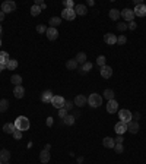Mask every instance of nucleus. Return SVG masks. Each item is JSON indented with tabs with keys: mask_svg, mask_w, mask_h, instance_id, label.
Masks as SVG:
<instances>
[{
	"mask_svg": "<svg viewBox=\"0 0 146 164\" xmlns=\"http://www.w3.org/2000/svg\"><path fill=\"white\" fill-rule=\"evenodd\" d=\"M15 127L21 132H25L29 129V120L25 117V116H19L18 119L15 120Z\"/></svg>",
	"mask_w": 146,
	"mask_h": 164,
	"instance_id": "nucleus-1",
	"label": "nucleus"
},
{
	"mask_svg": "<svg viewBox=\"0 0 146 164\" xmlns=\"http://www.w3.org/2000/svg\"><path fill=\"white\" fill-rule=\"evenodd\" d=\"M88 104L91 105V107H94V109H98V107L102 104V97L99 94L94 92V94H91V95L88 97Z\"/></svg>",
	"mask_w": 146,
	"mask_h": 164,
	"instance_id": "nucleus-2",
	"label": "nucleus"
},
{
	"mask_svg": "<svg viewBox=\"0 0 146 164\" xmlns=\"http://www.w3.org/2000/svg\"><path fill=\"white\" fill-rule=\"evenodd\" d=\"M15 9H16V3L12 2V0H6V2H3V5H2V12L6 15V13H10V12H15Z\"/></svg>",
	"mask_w": 146,
	"mask_h": 164,
	"instance_id": "nucleus-3",
	"label": "nucleus"
},
{
	"mask_svg": "<svg viewBox=\"0 0 146 164\" xmlns=\"http://www.w3.org/2000/svg\"><path fill=\"white\" fill-rule=\"evenodd\" d=\"M118 117H120V122H123V123H129V122H131L133 114H131L130 110L123 109V110H120V112H118Z\"/></svg>",
	"mask_w": 146,
	"mask_h": 164,
	"instance_id": "nucleus-4",
	"label": "nucleus"
},
{
	"mask_svg": "<svg viewBox=\"0 0 146 164\" xmlns=\"http://www.w3.org/2000/svg\"><path fill=\"white\" fill-rule=\"evenodd\" d=\"M51 104L54 105L56 109H58V110H60V109H63V107H64L66 100L61 97V95H54V97H53V100H51Z\"/></svg>",
	"mask_w": 146,
	"mask_h": 164,
	"instance_id": "nucleus-5",
	"label": "nucleus"
},
{
	"mask_svg": "<svg viewBox=\"0 0 146 164\" xmlns=\"http://www.w3.org/2000/svg\"><path fill=\"white\" fill-rule=\"evenodd\" d=\"M61 18L66 19V21H73V19L76 18V12H75V9H63V12H61Z\"/></svg>",
	"mask_w": 146,
	"mask_h": 164,
	"instance_id": "nucleus-6",
	"label": "nucleus"
},
{
	"mask_svg": "<svg viewBox=\"0 0 146 164\" xmlns=\"http://www.w3.org/2000/svg\"><path fill=\"white\" fill-rule=\"evenodd\" d=\"M133 12H134V16H139V18H143V16H146V5H143V3L136 5V6H134V9H133Z\"/></svg>",
	"mask_w": 146,
	"mask_h": 164,
	"instance_id": "nucleus-7",
	"label": "nucleus"
},
{
	"mask_svg": "<svg viewBox=\"0 0 146 164\" xmlns=\"http://www.w3.org/2000/svg\"><path fill=\"white\" fill-rule=\"evenodd\" d=\"M121 16H123L124 21H127V22H131V21L134 19V12H133L131 9L126 8V9H123V10H121Z\"/></svg>",
	"mask_w": 146,
	"mask_h": 164,
	"instance_id": "nucleus-8",
	"label": "nucleus"
},
{
	"mask_svg": "<svg viewBox=\"0 0 146 164\" xmlns=\"http://www.w3.org/2000/svg\"><path fill=\"white\" fill-rule=\"evenodd\" d=\"M107 112H108L109 114L118 112V103H117L116 100H109L108 101V104H107Z\"/></svg>",
	"mask_w": 146,
	"mask_h": 164,
	"instance_id": "nucleus-9",
	"label": "nucleus"
},
{
	"mask_svg": "<svg viewBox=\"0 0 146 164\" xmlns=\"http://www.w3.org/2000/svg\"><path fill=\"white\" fill-rule=\"evenodd\" d=\"M114 130H116L117 135H123L124 132H127V123H123V122H118V123H116Z\"/></svg>",
	"mask_w": 146,
	"mask_h": 164,
	"instance_id": "nucleus-10",
	"label": "nucleus"
},
{
	"mask_svg": "<svg viewBox=\"0 0 146 164\" xmlns=\"http://www.w3.org/2000/svg\"><path fill=\"white\" fill-rule=\"evenodd\" d=\"M139 129H140V127H139V123L136 120H131V122L127 123V130H129L130 134H137Z\"/></svg>",
	"mask_w": 146,
	"mask_h": 164,
	"instance_id": "nucleus-11",
	"label": "nucleus"
},
{
	"mask_svg": "<svg viewBox=\"0 0 146 164\" xmlns=\"http://www.w3.org/2000/svg\"><path fill=\"white\" fill-rule=\"evenodd\" d=\"M45 35H47V38H48L50 41H54V40H57V37H58V31L56 30V28H47Z\"/></svg>",
	"mask_w": 146,
	"mask_h": 164,
	"instance_id": "nucleus-12",
	"label": "nucleus"
},
{
	"mask_svg": "<svg viewBox=\"0 0 146 164\" xmlns=\"http://www.w3.org/2000/svg\"><path fill=\"white\" fill-rule=\"evenodd\" d=\"M86 103H88V98L85 95H82V94L75 97V105H78V107H83Z\"/></svg>",
	"mask_w": 146,
	"mask_h": 164,
	"instance_id": "nucleus-13",
	"label": "nucleus"
},
{
	"mask_svg": "<svg viewBox=\"0 0 146 164\" xmlns=\"http://www.w3.org/2000/svg\"><path fill=\"white\" fill-rule=\"evenodd\" d=\"M111 75H113V69L109 66H102L101 67V76L102 78H105V79H108V78H111Z\"/></svg>",
	"mask_w": 146,
	"mask_h": 164,
	"instance_id": "nucleus-14",
	"label": "nucleus"
},
{
	"mask_svg": "<svg viewBox=\"0 0 146 164\" xmlns=\"http://www.w3.org/2000/svg\"><path fill=\"white\" fill-rule=\"evenodd\" d=\"M50 157H51V155H50V152H48L47 149H43V151L40 152V161H41L43 164L48 163V161H50Z\"/></svg>",
	"mask_w": 146,
	"mask_h": 164,
	"instance_id": "nucleus-15",
	"label": "nucleus"
},
{
	"mask_svg": "<svg viewBox=\"0 0 146 164\" xmlns=\"http://www.w3.org/2000/svg\"><path fill=\"white\" fill-rule=\"evenodd\" d=\"M53 97H54V95H53V92H51V91H44L43 94H41V101H43V103H50L51 100H53Z\"/></svg>",
	"mask_w": 146,
	"mask_h": 164,
	"instance_id": "nucleus-16",
	"label": "nucleus"
},
{
	"mask_svg": "<svg viewBox=\"0 0 146 164\" xmlns=\"http://www.w3.org/2000/svg\"><path fill=\"white\" fill-rule=\"evenodd\" d=\"M75 12H76V15L83 16L88 13V9L85 5H76V6H75Z\"/></svg>",
	"mask_w": 146,
	"mask_h": 164,
	"instance_id": "nucleus-17",
	"label": "nucleus"
},
{
	"mask_svg": "<svg viewBox=\"0 0 146 164\" xmlns=\"http://www.w3.org/2000/svg\"><path fill=\"white\" fill-rule=\"evenodd\" d=\"M104 41H105V43H107V44H116L117 43V37L116 35H114V34H111V32H109V34H105V35H104Z\"/></svg>",
	"mask_w": 146,
	"mask_h": 164,
	"instance_id": "nucleus-18",
	"label": "nucleus"
},
{
	"mask_svg": "<svg viewBox=\"0 0 146 164\" xmlns=\"http://www.w3.org/2000/svg\"><path fill=\"white\" fill-rule=\"evenodd\" d=\"M102 145H104L105 148H114V145H116V141H114L113 138L107 136V138H104V139H102Z\"/></svg>",
	"mask_w": 146,
	"mask_h": 164,
	"instance_id": "nucleus-19",
	"label": "nucleus"
},
{
	"mask_svg": "<svg viewBox=\"0 0 146 164\" xmlns=\"http://www.w3.org/2000/svg\"><path fill=\"white\" fill-rule=\"evenodd\" d=\"M23 94H25V88L22 87V85H18V87H15L13 90V95L16 98H22L23 97Z\"/></svg>",
	"mask_w": 146,
	"mask_h": 164,
	"instance_id": "nucleus-20",
	"label": "nucleus"
},
{
	"mask_svg": "<svg viewBox=\"0 0 146 164\" xmlns=\"http://www.w3.org/2000/svg\"><path fill=\"white\" fill-rule=\"evenodd\" d=\"M9 54L6 52H0V65L3 67H6V65L9 63Z\"/></svg>",
	"mask_w": 146,
	"mask_h": 164,
	"instance_id": "nucleus-21",
	"label": "nucleus"
},
{
	"mask_svg": "<svg viewBox=\"0 0 146 164\" xmlns=\"http://www.w3.org/2000/svg\"><path fill=\"white\" fill-rule=\"evenodd\" d=\"M9 158H10V152H9L7 149H2V151H0V161H2V163H7Z\"/></svg>",
	"mask_w": 146,
	"mask_h": 164,
	"instance_id": "nucleus-22",
	"label": "nucleus"
},
{
	"mask_svg": "<svg viewBox=\"0 0 146 164\" xmlns=\"http://www.w3.org/2000/svg\"><path fill=\"white\" fill-rule=\"evenodd\" d=\"M48 23H50V28H56V27H58V25L61 23V18H58V16H53V18H50Z\"/></svg>",
	"mask_w": 146,
	"mask_h": 164,
	"instance_id": "nucleus-23",
	"label": "nucleus"
},
{
	"mask_svg": "<svg viewBox=\"0 0 146 164\" xmlns=\"http://www.w3.org/2000/svg\"><path fill=\"white\" fill-rule=\"evenodd\" d=\"M15 130H16L15 123H6V125L3 126V132H5V134H12V135H13Z\"/></svg>",
	"mask_w": 146,
	"mask_h": 164,
	"instance_id": "nucleus-24",
	"label": "nucleus"
},
{
	"mask_svg": "<svg viewBox=\"0 0 146 164\" xmlns=\"http://www.w3.org/2000/svg\"><path fill=\"white\" fill-rule=\"evenodd\" d=\"M75 60L78 62V65H79V63H80V65H83V63L86 62V54H85L83 52L78 53V54H76V57H75Z\"/></svg>",
	"mask_w": 146,
	"mask_h": 164,
	"instance_id": "nucleus-25",
	"label": "nucleus"
},
{
	"mask_svg": "<svg viewBox=\"0 0 146 164\" xmlns=\"http://www.w3.org/2000/svg\"><path fill=\"white\" fill-rule=\"evenodd\" d=\"M120 16H121V12H120L118 9H111V10H109V18H111L113 21H117Z\"/></svg>",
	"mask_w": 146,
	"mask_h": 164,
	"instance_id": "nucleus-26",
	"label": "nucleus"
},
{
	"mask_svg": "<svg viewBox=\"0 0 146 164\" xmlns=\"http://www.w3.org/2000/svg\"><path fill=\"white\" fill-rule=\"evenodd\" d=\"M66 67H67L69 70H75V69L78 67V62H76L75 59L67 60V62H66Z\"/></svg>",
	"mask_w": 146,
	"mask_h": 164,
	"instance_id": "nucleus-27",
	"label": "nucleus"
},
{
	"mask_svg": "<svg viewBox=\"0 0 146 164\" xmlns=\"http://www.w3.org/2000/svg\"><path fill=\"white\" fill-rule=\"evenodd\" d=\"M10 82L13 84L15 87H18V85H22V76H21V75H13V76L10 78Z\"/></svg>",
	"mask_w": 146,
	"mask_h": 164,
	"instance_id": "nucleus-28",
	"label": "nucleus"
},
{
	"mask_svg": "<svg viewBox=\"0 0 146 164\" xmlns=\"http://www.w3.org/2000/svg\"><path fill=\"white\" fill-rule=\"evenodd\" d=\"M7 109H9V101H7L6 98L0 100V113H5Z\"/></svg>",
	"mask_w": 146,
	"mask_h": 164,
	"instance_id": "nucleus-29",
	"label": "nucleus"
},
{
	"mask_svg": "<svg viewBox=\"0 0 146 164\" xmlns=\"http://www.w3.org/2000/svg\"><path fill=\"white\" fill-rule=\"evenodd\" d=\"M63 123H64L66 126H72L73 123H75V117H73L72 114H67L64 119H63Z\"/></svg>",
	"mask_w": 146,
	"mask_h": 164,
	"instance_id": "nucleus-30",
	"label": "nucleus"
},
{
	"mask_svg": "<svg viewBox=\"0 0 146 164\" xmlns=\"http://www.w3.org/2000/svg\"><path fill=\"white\" fill-rule=\"evenodd\" d=\"M16 67H18V62H16L15 59H10L9 60V63L6 65V69H9V70H15Z\"/></svg>",
	"mask_w": 146,
	"mask_h": 164,
	"instance_id": "nucleus-31",
	"label": "nucleus"
},
{
	"mask_svg": "<svg viewBox=\"0 0 146 164\" xmlns=\"http://www.w3.org/2000/svg\"><path fill=\"white\" fill-rule=\"evenodd\" d=\"M41 10H43V9L40 8V6H36V5H34V6L31 8V15H32V16H38L40 13H41Z\"/></svg>",
	"mask_w": 146,
	"mask_h": 164,
	"instance_id": "nucleus-32",
	"label": "nucleus"
},
{
	"mask_svg": "<svg viewBox=\"0 0 146 164\" xmlns=\"http://www.w3.org/2000/svg\"><path fill=\"white\" fill-rule=\"evenodd\" d=\"M114 95H116V94H114V91L113 90H105L104 91V97L107 98V100H114Z\"/></svg>",
	"mask_w": 146,
	"mask_h": 164,
	"instance_id": "nucleus-33",
	"label": "nucleus"
},
{
	"mask_svg": "<svg viewBox=\"0 0 146 164\" xmlns=\"http://www.w3.org/2000/svg\"><path fill=\"white\" fill-rule=\"evenodd\" d=\"M92 66H94V65H92L91 62H85V63L82 65V73H83V72H85V73H86V72H89V70L92 69Z\"/></svg>",
	"mask_w": 146,
	"mask_h": 164,
	"instance_id": "nucleus-34",
	"label": "nucleus"
},
{
	"mask_svg": "<svg viewBox=\"0 0 146 164\" xmlns=\"http://www.w3.org/2000/svg\"><path fill=\"white\" fill-rule=\"evenodd\" d=\"M96 65L98 66H105V56H99L98 59H96Z\"/></svg>",
	"mask_w": 146,
	"mask_h": 164,
	"instance_id": "nucleus-35",
	"label": "nucleus"
},
{
	"mask_svg": "<svg viewBox=\"0 0 146 164\" xmlns=\"http://www.w3.org/2000/svg\"><path fill=\"white\" fill-rule=\"evenodd\" d=\"M114 149H116V152H117V154H121V152L124 151L123 144H116V145H114Z\"/></svg>",
	"mask_w": 146,
	"mask_h": 164,
	"instance_id": "nucleus-36",
	"label": "nucleus"
},
{
	"mask_svg": "<svg viewBox=\"0 0 146 164\" xmlns=\"http://www.w3.org/2000/svg\"><path fill=\"white\" fill-rule=\"evenodd\" d=\"M64 9H73V6H75V3H73V0H64Z\"/></svg>",
	"mask_w": 146,
	"mask_h": 164,
	"instance_id": "nucleus-37",
	"label": "nucleus"
},
{
	"mask_svg": "<svg viewBox=\"0 0 146 164\" xmlns=\"http://www.w3.org/2000/svg\"><path fill=\"white\" fill-rule=\"evenodd\" d=\"M126 43H127L126 35H120V37H117V44H126Z\"/></svg>",
	"mask_w": 146,
	"mask_h": 164,
	"instance_id": "nucleus-38",
	"label": "nucleus"
},
{
	"mask_svg": "<svg viewBox=\"0 0 146 164\" xmlns=\"http://www.w3.org/2000/svg\"><path fill=\"white\" fill-rule=\"evenodd\" d=\"M66 116H67V110H66L64 107L60 109V110H58V117H60V119H64Z\"/></svg>",
	"mask_w": 146,
	"mask_h": 164,
	"instance_id": "nucleus-39",
	"label": "nucleus"
},
{
	"mask_svg": "<svg viewBox=\"0 0 146 164\" xmlns=\"http://www.w3.org/2000/svg\"><path fill=\"white\" fill-rule=\"evenodd\" d=\"M137 28V23L134 22V21H131V22H129L127 23V30H131V31H134Z\"/></svg>",
	"mask_w": 146,
	"mask_h": 164,
	"instance_id": "nucleus-40",
	"label": "nucleus"
},
{
	"mask_svg": "<svg viewBox=\"0 0 146 164\" xmlns=\"http://www.w3.org/2000/svg\"><path fill=\"white\" fill-rule=\"evenodd\" d=\"M117 30H118V31H126V30H127V23H124V22L117 23Z\"/></svg>",
	"mask_w": 146,
	"mask_h": 164,
	"instance_id": "nucleus-41",
	"label": "nucleus"
},
{
	"mask_svg": "<svg viewBox=\"0 0 146 164\" xmlns=\"http://www.w3.org/2000/svg\"><path fill=\"white\" fill-rule=\"evenodd\" d=\"M36 31H38L40 34H44V32H47V28H45V25H38V27H36Z\"/></svg>",
	"mask_w": 146,
	"mask_h": 164,
	"instance_id": "nucleus-42",
	"label": "nucleus"
},
{
	"mask_svg": "<svg viewBox=\"0 0 146 164\" xmlns=\"http://www.w3.org/2000/svg\"><path fill=\"white\" fill-rule=\"evenodd\" d=\"M13 138L15 139H22V132L21 130H18V129H16V130L13 132Z\"/></svg>",
	"mask_w": 146,
	"mask_h": 164,
	"instance_id": "nucleus-43",
	"label": "nucleus"
},
{
	"mask_svg": "<svg viewBox=\"0 0 146 164\" xmlns=\"http://www.w3.org/2000/svg\"><path fill=\"white\" fill-rule=\"evenodd\" d=\"M64 109H66V110H72V109H73V103H72V101H66Z\"/></svg>",
	"mask_w": 146,
	"mask_h": 164,
	"instance_id": "nucleus-44",
	"label": "nucleus"
},
{
	"mask_svg": "<svg viewBox=\"0 0 146 164\" xmlns=\"http://www.w3.org/2000/svg\"><path fill=\"white\" fill-rule=\"evenodd\" d=\"M114 141H116V144H123V135H117V138L116 139H114Z\"/></svg>",
	"mask_w": 146,
	"mask_h": 164,
	"instance_id": "nucleus-45",
	"label": "nucleus"
},
{
	"mask_svg": "<svg viewBox=\"0 0 146 164\" xmlns=\"http://www.w3.org/2000/svg\"><path fill=\"white\" fill-rule=\"evenodd\" d=\"M45 123H47V126H51L53 125V117H47V122Z\"/></svg>",
	"mask_w": 146,
	"mask_h": 164,
	"instance_id": "nucleus-46",
	"label": "nucleus"
},
{
	"mask_svg": "<svg viewBox=\"0 0 146 164\" xmlns=\"http://www.w3.org/2000/svg\"><path fill=\"white\" fill-rule=\"evenodd\" d=\"M133 117H134V120L137 122V120L140 119V114H139V113H134V114H133Z\"/></svg>",
	"mask_w": 146,
	"mask_h": 164,
	"instance_id": "nucleus-47",
	"label": "nucleus"
},
{
	"mask_svg": "<svg viewBox=\"0 0 146 164\" xmlns=\"http://www.w3.org/2000/svg\"><path fill=\"white\" fill-rule=\"evenodd\" d=\"M3 19H5V13H3V12H2V10H0V22H2V21H3Z\"/></svg>",
	"mask_w": 146,
	"mask_h": 164,
	"instance_id": "nucleus-48",
	"label": "nucleus"
},
{
	"mask_svg": "<svg viewBox=\"0 0 146 164\" xmlns=\"http://www.w3.org/2000/svg\"><path fill=\"white\" fill-rule=\"evenodd\" d=\"M3 69H5V67L2 66V65H0V72H2V70H3Z\"/></svg>",
	"mask_w": 146,
	"mask_h": 164,
	"instance_id": "nucleus-49",
	"label": "nucleus"
},
{
	"mask_svg": "<svg viewBox=\"0 0 146 164\" xmlns=\"http://www.w3.org/2000/svg\"><path fill=\"white\" fill-rule=\"evenodd\" d=\"M0 34H2V25H0Z\"/></svg>",
	"mask_w": 146,
	"mask_h": 164,
	"instance_id": "nucleus-50",
	"label": "nucleus"
},
{
	"mask_svg": "<svg viewBox=\"0 0 146 164\" xmlns=\"http://www.w3.org/2000/svg\"><path fill=\"white\" fill-rule=\"evenodd\" d=\"M0 47H2V40H0Z\"/></svg>",
	"mask_w": 146,
	"mask_h": 164,
	"instance_id": "nucleus-51",
	"label": "nucleus"
},
{
	"mask_svg": "<svg viewBox=\"0 0 146 164\" xmlns=\"http://www.w3.org/2000/svg\"><path fill=\"white\" fill-rule=\"evenodd\" d=\"M0 164H3V163H2V161H0Z\"/></svg>",
	"mask_w": 146,
	"mask_h": 164,
	"instance_id": "nucleus-52",
	"label": "nucleus"
},
{
	"mask_svg": "<svg viewBox=\"0 0 146 164\" xmlns=\"http://www.w3.org/2000/svg\"><path fill=\"white\" fill-rule=\"evenodd\" d=\"M5 164H7V163H5Z\"/></svg>",
	"mask_w": 146,
	"mask_h": 164,
	"instance_id": "nucleus-53",
	"label": "nucleus"
}]
</instances>
